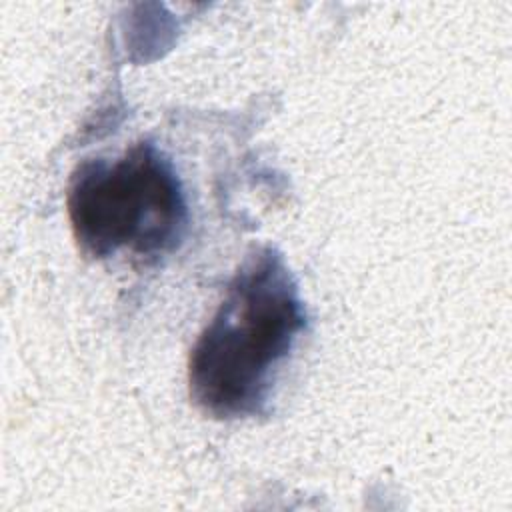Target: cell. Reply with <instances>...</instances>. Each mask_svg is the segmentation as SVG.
<instances>
[{
    "label": "cell",
    "mask_w": 512,
    "mask_h": 512,
    "mask_svg": "<svg viewBox=\"0 0 512 512\" xmlns=\"http://www.w3.org/2000/svg\"><path fill=\"white\" fill-rule=\"evenodd\" d=\"M304 326L306 310L284 258L256 250L192 348V400L218 418L258 414Z\"/></svg>",
    "instance_id": "obj_1"
},
{
    "label": "cell",
    "mask_w": 512,
    "mask_h": 512,
    "mask_svg": "<svg viewBox=\"0 0 512 512\" xmlns=\"http://www.w3.org/2000/svg\"><path fill=\"white\" fill-rule=\"evenodd\" d=\"M68 216L90 256L106 258L124 248L158 256L180 240L186 200L172 162L152 142H140L112 162L98 158L78 166Z\"/></svg>",
    "instance_id": "obj_2"
}]
</instances>
